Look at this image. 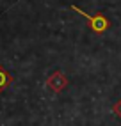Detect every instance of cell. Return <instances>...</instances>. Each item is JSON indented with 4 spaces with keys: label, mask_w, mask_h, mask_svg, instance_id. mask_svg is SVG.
<instances>
[{
    "label": "cell",
    "mask_w": 121,
    "mask_h": 126,
    "mask_svg": "<svg viewBox=\"0 0 121 126\" xmlns=\"http://www.w3.org/2000/svg\"><path fill=\"white\" fill-rule=\"evenodd\" d=\"M71 9H73L75 13H79V14L82 16V18L89 23V29L94 32V34H98V36L105 34L107 29L110 27L109 18H107L105 14H101V13H98V14H87L85 11H82L80 7H77V5H71Z\"/></svg>",
    "instance_id": "obj_1"
},
{
    "label": "cell",
    "mask_w": 121,
    "mask_h": 126,
    "mask_svg": "<svg viewBox=\"0 0 121 126\" xmlns=\"http://www.w3.org/2000/svg\"><path fill=\"white\" fill-rule=\"evenodd\" d=\"M45 85H46L52 92L59 94V92H62V91L68 87V78H66V75H64L62 71H55V73H52L50 77L45 80Z\"/></svg>",
    "instance_id": "obj_2"
},
{
    "label": "cell",
    "mask_w": 121,
    "mask_h": 126,
    "mask_svg": "<svg viewBox=\"0 0 121 126\" xmlns=\"http://www.w3.org/2000/svg\"><path fill=\"white\" fill-rule=\"evenodd\" d=\"M13 83V77H11V73L7 71L2 64H0V92H4L7 87H9Z\"/></svg>",
    "instance_id": "obj_3"
},
{
    "label": "cell",
    "mask_w": 121,
    "mask_h": 126,
    "mask_svg": "<svg viewBox=\"0 0 121 126\" xmlns=\"http://www.w3.org/2000/svg\"><path fill=\"white\" fill-rule=\"evenodd\" d=\"M112 112H114L118 117H121V99L114 103V107H112Z\"/></svg>",
    "instance_id": "obj_4"
}]
</instances>
